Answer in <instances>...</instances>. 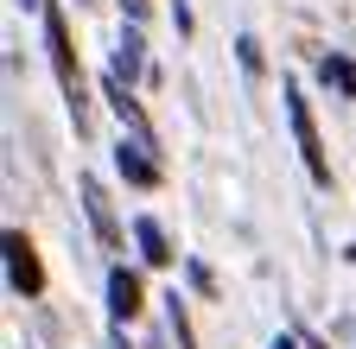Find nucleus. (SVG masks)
Wrapping results in <instances>:
<instances>
[{
    "label": "nucleus",
    "mask_w": 356,
    "mask_h": 349,
    "mask_svg": "<svg viewBox=\"0 0 356 349\" xmlns=\"http://www.w3.org/2000/svg\"><path fill=\"white\" fill-rule=\"evenodd\" d=\"M44 51H51V70H58V83H64V102H70V114H76V127L89 121V108H83V70H76V51H70V32H64V13L44 0Z\"/></svg>",
    "instance_id": "f257e3e1"
},
{
    "label": "nucleus",
    "mask_w": 356,
    "mask_h": 349,
    "mask_svg": "<svg viewBox=\"0 0 356 349\" xmlns=\"http://www.w3.org/2000/svg\"><path fill=\"white\" fill-rule=\"evenodd\" d=\"M286 121H293V140H299V159L312 171V185H331V159H325L318 121H312V102L299 96V83H286Z\"/></svg>",
    "instance_id": "f03ea898"
},
{
    "label": "nucleus",
    "mask_w": 356,
    "mask_h": 349,
    "mask_svg": "<svg viewBox=\"0 0 356 349\" xmlns=\"http://www.w3.org/2000/svg\"><path fill=\"white\" fill-rule=\"evenodd\" d=\"M7 280H13V292H44V267H38V254H32V241L19 235V229H7Z\"/></svg>",
    "instance_id": "7ed1b4c3"
},
{
    "label": "nucleus",
    "mask_w": 356,
    "mask_h": 349,
    "mask_svg": "<svg viewBox=\"0 0 356 349\" xmlns=\"http://www.w3.org/2000/svg\"><path fill=\"white\" fill-rule=\"evenodd\" d=\"M83 210H89V223H96L102 248H121V223H115V210H108V191L96 178H83Z\"/></svg>",
    "instance_id": "20e7f679"
},
{
    "label": "nucleus",
    "mask_w": 356,
    "mask_h": 349,
    "mask_svg": "<svg viewBox=\"0 0 356 349\" xmlns=\"http://www.w3.org/2000/svg\"><path fill=\"white\" fill-rule=\"evenodd\" d=\"M115 171H121L127 185H140V191H153V185H159V171H153V159H147L140 146H127V140H121V153H115Z\"/></svg>",
    "instance_id": "39448f33"
},
{
    "label": "nucleus",
    "mask_w": 356,
    "mask_h": 349,
    "mask_svg": "<svg viewBox=\"0 0 356 349\" xmlns=\"http://www.w3.org/2000/svg\"><path fill=\"white\" fill-rule=\"evenodd\" d=\"M108 312H115V318H134V312H140V280H134L127 267L108 273Z\"/></svg>",
    "instance_id": "423d86ee"
},
{
    "label": "nucleus",
    "mask_w": 356,
    "mask_h": 349,
    "mask_svg": "<svg viewBox=\"0 0 356 349\" xmlns=\"http://www.w3.org/2000/svg\"><path fill=\"white\" fill-rule=\"evenodd\" d=\"M134 241H140V260H147V267H172V248H165V235H159L153 216H140V223H134Z\"/></svg>",
    "instance_id": "0eeeda50"
},
{
    "label": "nucleus",
    "mask_w": 356,
    "mask_h": 349,
    "mask_svg": "<svg viewBox=\"0 0 356 349\" xmlns=\"http://www.w3.org/2000/svg\"><path fill=\"white\" fill-rule=\"evenodd\" d=\"M115 76H121V83L140 76V38H134V32L121 38V51H115Z\"/></svg>",
    "instance_id": "6e6552de"
},
{
    "label": "nucleus",
    "mask_w": 356,
    "mask_h": 349,
    "mask_svg": "<svg viewBox=\"0 0 356 349\" xmlns=\"http://www.w3.org/2000/svg\"><path fill=\"white\" fill-rule=\"evenodd\" d=\"M318 76H325V83H337L343 96H356V70H350L343 58H325V64H318Z\"/></svg>",
    "instance_id": "1a4fd4ad"
},
{
    "label": "nucleus",
    "mask_w": 356,
    "mask_h": 349,
    "mask_svg": "<svg viewBox=\"0 0 356 349\" xmlns=\"http://www.w3.org/2000/svg\"><path fill=\"white\" fill-rule=\"evenodd\" d=\"M165 305H172V337H178V349H197V343H191V324H185V312H178V305H185V298L172 292Z\"/></svg>",
    "instance_id": "9d476101"
},
{
    "label": "nucleus",
    "mask_w": 356,
    "mask_h": 349,
    "mask_svg": "<svg viewBox=\"0 0 356 349\" xmlns=\"http://www.w3.org/2000/svg\"><path fill=\"white\" fill-rule=\"evenodd\" d=\"M236 51H242V70H261V45H254V38H242Z\"/></svg>",
    "instance_id": "9b49d317"
},
{
    "label": "nucleus",
    "mask_w": 356,
    "mask_h": 349,
    "mask_svg": "<svg viewBox=\"0 0 356 349\" xmlns=\"http://www.w3.org/2000/svg\"><path fill=\"white\" fill-rule=\"evenodd\" d=\"M274 349H293V343H286V337H280V343H274Z\"/></svg>",
    "instance_id": "f8f14e48"
},
{
    "label": "nucleus",
    "mask_w": 356,
    "mask_h": 349,
    "mask_svg": "<svg viewBox=\"0 0 356 349\" xmlns=\"http://www.w3.org/2000/svg\"><path fill=\"white\" fill-rule=\"evenodd\" d=\"M115 349H127V337H115Z\"/></svg>",
    "instance_id": "ddd939ff"
}]
</instances>
